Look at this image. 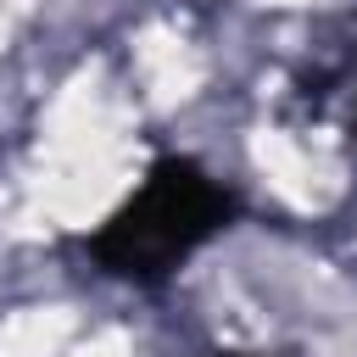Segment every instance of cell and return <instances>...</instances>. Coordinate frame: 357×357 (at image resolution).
Instances as JSON below:
<instances>
[{"mask_svg":"<svg viewBox=\"0 0 357 357\" xmlns=\"http://www.w3.org/2000/svg\"><path fill=\"white\" fill-rule=\"evenodd\" d=\"M234 223H240V190L218 178L206 162L167 151L78 240V251L89 273L134 284V290H156Z\"/></svg>","mask_w":357,"mask_h":357,"instance_id":"6da1fadb","label":"cell"},{"mask_svg":"<svg viewBox=\"0 0 357 357\" xmlns=\"http://www.w3.org/2000/svg\"><path fill=\"white\" fill-rule=\"evenodd\" d=\"M212 357H257V351H212Z\"/></svg>","mask_w":357,"mask_h":357,"instance_id":"3957f363","label":"cell"},{"mask_svg":"<svg viewBox=\"0 0 357 357\" xmlns=\"http://www.w3.org/2000/svg\"><path fill=\"white\" fill-rule=\"evenodd\" d=\"M351 151H357V100H351Z\"/></svg>","mask_w":357,"mask_h":357,"instance_id":"7a4b0ae2","label":"cell"}]
</instances>
